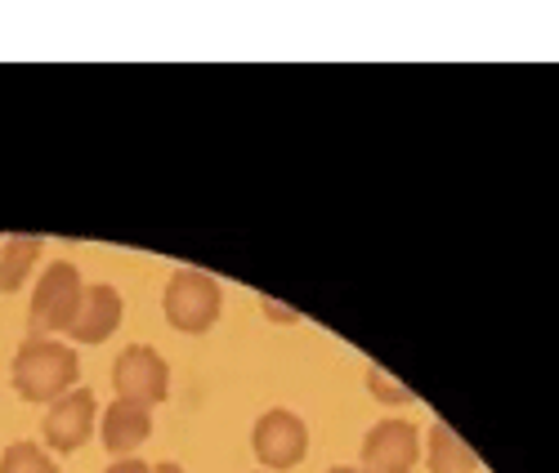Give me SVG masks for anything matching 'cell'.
Segmentation results:
<instances>
[{"instance_id": "obj_15", "label": "cell", "mask_w": 559, "mask_h": 473, "mask_svg": "<svg viewBox=\"0 0 559 473\" xmlns=\"http://www.w3.org/2000/svg\"><path fill=\"white\" fill-rule=\"evenodd\" d=\"M264 308H269V317H273V322H300V313H296V308H283V304H273V300H264Z\"/></svg>"}, {"instance_id": "obj_2", "label": "cell", "mask_w": 559, "mask_h": 473, "mask_svg": "<svg viewBox=\"0 0 559 473\" xmlns=\"http://www.w3.org/2000/svg\"><path fill=\"white\" fill-rule=\"evenodd\" d=\"M162 308H166V322L183 336H202L219 322V308H224V291L219 281L202 268H179L170 272L166 281V295H162Z\"/></svg>"}, {"instance_id": "obj_12", "label": "cell", "mask_w": 559, "mask_h": 473, "mask_svg": "<svg viewBox=\"0 0 559 473\" xmlns=\"http://www.w3.org/2000/svg\"><path fill=\"white\" fill-rule=\"evenodd\" d=\"M0 473H59V464L36 442H14V447H5V456H0Z\"/></svg>"}, {"instance_id": "obj_1", "label": "cell", "mask_w": 559, "mask_h": 473, "mask_svg": "<svg viewBox=\"0 0 559 473\" xmlns=\"http://www.w3.org/2000/svg\"><path fill=\"white\" fill-rule=\"evenodd\" d=\"M14 389L27 398V402H59L63 393L76 389L81 380V362L72 353V344L55 340V336H27L14 353Z\"/></svg>"}, {"instance_id": "obj_7", "label": "cell", "mask_w": 559, "mask_h": 473, "mask_svg": "<svg viewBox=\"0 0 559 473\" xmlns=\"http://www.w3.org/2000/svg\"><path fill=\"white\" fill-rule=\"evenodd\" d=\"M95 424H99V398L90 389H72L45 411V447L72 456V451H81L90 442Z\"/></svg>"}, {"instance_id": "obj_13", "label": "cell", "mask_w": 559, "mask_h": 473, "mask_svg": "<svg viewBox=\"0 0 559 473\" xmlns=\"http://www.w3.org/2000/svg\"><path fill=\"white\" fill-rule=\"evenodd\" d=\"M367 389H371V398H381V402H416V393L407 385H399L381 362L367 366Z\"/></svg>"}, {"instance_id": "obj_3", "label": "cell", "mask_w": 559, "mask_h": 473, "mask_svg": "<svg viewBox=\"0 0 559 473\" xmlns=\"http://www.w3.org/2000/svg\"><path fill=\"white\" fill-rule=\"evenodd\" d=\"M81 300H85V281H81V268L68 264V259H55L50 268L40 272L36 291H32V336H59V330L72 326V317L81 313Z\"/></svg>"}, {"instance_id": "obj_5", "label": "cell", "mask_w": 559, "mask_h": 473, "mask_svg": "<svg viewBox=\"0 0 559 473\" xmlns=\"http://www.w3.org/2000/svg\"><path fill=\"white\" fill-rule=\"evenodd\" d=\"M112 389L117 398L126 402H144V407H157L170 398V366L157 349L148 344H130L117 353L112 362Z\"/></svg>"}, {"instance_id": "obj_14", "label": "cell", "mask_w": 559, "mask_h": 473, "mask_svg": "<svg viewBox=\"0 0 559 473\" xmlns=\"http://www.w3.org/2000/svg\"><path fill=\"white\" fill-rule=\"evenodd\" d=\"M104 473H153V464H144V460H134V456H126V460H112Z\"/></svg>"}, {"instance_id": "obj_6", "label": "cell", "mask_w": 559, "mask_h": 473, "mask_svg": "<svg viewBox=\"0 0 559 473\" xmlns=\"http://www.w3.org/2000/svg\"><path fill=\"white\" fill-rule=\"evenodd\" d=\"M251 442H255V456L264 469H296L309 451V424L287 407H273L255 420Z\"/></svg>"}, {"instance_id": "obj_9", "label": "cell", "mask_w": 559, "mask_h": 473, "mask_svg": "<svg viewBox=\"0 0 559 473\" xmlns=\"http://www.w3.org/2000/svg\"><path fill=\"white\" fill-rule=\"evenodd\" d=\"M99 438L117 460H126L153 438V407L126 402V398L108 402V411H99Z\"/></svg>"}, {"instance_id": "obj_4", "label": "cell", "mask_w": 559, "mask_h": 473, "mask_svg": "<svg viewBox=\"0 0 559 473\" xmlns=\"http://www.w3.org/2000/svg\"><path fill=\"white\" fill-rule=\"evenodd\" d=\"M421 460V429L412 420H377L362 438L358 469L362 473H412Z\"/></svg>"}, {"instance_id": "obj_16", "label": "cell", "mask_w": 559, "mask_h": 473, "mask_svg": "<svg viewBox=\"0 0 559 473\" xmlns=\"http://www.w3.org/2000/svg\"><path fill=\"white\" fill-rule=\"evenodd\" d=\"M153 473H189V469L175 464V460H162V464H153Z\"/></svg>"}, {"instance_id": "obj_10", "label": "cell", "mask_w": 559, "mask_h": 473, "mask_svg": "<svg viewBox=\"0 0 559 473\" xmlns=\"http://www.w3.org/2000/svg\"><path fill=\"white\" fill-rule=\"evenodd\" d=\"M40 251H45V237H32V232H14L10 242H0V295H14L23 287Z\"/></svg>"}, {"instance_id": "obj_11", "label": "cell", "mask_w": 559, "mask_h": 473, "mask_svg": "<svg viewBox=\"0 0 559 473\" xmlns=\"http://www.w3.org/2000/svg\"><path fill=\"white\" fill-rule=\"evenodd\" d=\"M430 473H475L479 469V456L465 447V438L452 434V424L435 420L430 424Z\"/></svg>"}, {"instance_id": "obj_8", "label": "cell", "mask_w": 559, "mask_h": 473, "mask_svg": "<svg viewBox=\"0 0 559 473\" xmlns=\"http://www.w3.org/2000/svg\"><path fill=\"white\" fill-rule=\"evenodd\" d=\"M126 317V300L117 287H108V281H95V287H85V300H81V313L72 317L68 336L72 344H104L112 330L121 326Z\"/></svg>"}, {"instance_id": "obj_17", "label": "cell", "mask_w": 559, "mask_h": 473, "mask_svg": "<svg viewBox=\"0 0 559 473\" xmlns=\"http://www.w3.org/2000/svg\"><path fill=\"white\" fill-rule=\"evenodd\" d=\"M328 473H362L358 464H336V469H328Z\"/></svg>"}]
</instances>
